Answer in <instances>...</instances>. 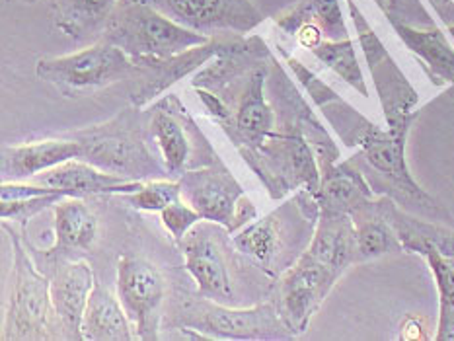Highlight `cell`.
<instances>
[{
	"label": "cell",
	"mask_w": 454,
	"mask_h": 341,
	"mask_svg": "<svg viewBox=\"0 0 454 341\" xmlns=\"http://www.w3.org/2000/svg\"><path fill=\"white\" fill-rule=\"evenodd\" d=\"M392 246L388 229L380 222H364L357 229V252L363 258H377Z\"/></svg>",
	"instance_id": "obj_27"
},
{
	"label": "cell",
	"mask_w": 454,
	"mask_h": 341,
	"mask_svg": "<svg viewBox=\"0 0 454 341\" xmlns=\"http://www.w3.org/2000/svg\"><path fill=\"white\" fill-rule=\"evenodd\" d=\"M185 258V271L197 283L200 295L211 300H229L232 285L221 244L207 227L193 229L180 242Z\"/></svg>",
	"instance_id": "obj_10"
},
{
	"label": "cell",
	"mask_w": 454,
	"mask_h": 341,
	"mask_svg": "<svg viewBox=\"0 0 454 341\" xmlns=\"http://www.w3.org/2000/svg\"><path fill=\"white\" fill-rule=\"evenodd\" d=\"M145 3H151V0H145Z\"/></svg>",
	"instance_id": "obj_32"
},
{
	"label": "cell",
	"mask_w": 454,
	"mask_h": 341,
	"mask_svg": "<svg viewBox=\"0 0 454 341\" xmlns=\"http://www.w3.org/2000/svg\"><path fill=\"white\" fill-rule=\"evenodd\" d=\"M294 35H297V42L306 49H314L316 45H320L324 42L322 27L316 22H304L297 32H294Z\"/></svg>",
	"instance_id": "obj_29"
},
{
	"label": "cell",
	"mask_w": 454,
	"mask_h": 341,
	"mask_svg": "<svg viewBox=\"0 0 454 341\" xmlns=\"http://www.w3.org/2000/svg\"><path fill=\"white\" fill-rule=\"evenodd\" d=\"M55 236L65 248L88 250L98 236V219L81 198L61 199L55 205Z\"/></svg>",
	"instance_id": "obj_20"
},
{
	"label": "cell",
	"mask_w": 454,
	"mask_h": 341,
	"mask_svg": "<svg viewBox=\"0 0 454 341\" xmlns=\"http://www.w3.org/2000/svg\"><path fill=\"white\" fill-rule=\"evenodd\" d=\"M82 146L76 139L63 141H37L20 146H4L3 149V178L4 180H29L34 175L55 168L67 160L81 159Z\"/></svg>",
	"instance_id": "obj_12"
},
{
	"label": "cell",
	"mask_w": 454,
	"mask_h": 341,
	"mask_svg": "<svg viewBox=\"0 0 454 341\" xmlns=\"http://www.w3.org/2000/svg\"><path fill=\"white\" fill-rule=\"evenodd\" d=\"M423 253L427 256L439 289L441 316L437 339H454V258L442 256L435 244L423 246Z\"/></svg>",
	"instance_id": "obj_21"
},
{
	"label": "cell",
	"mask_w": 454,
	"mask_h": 341,
	"mask_svg": "<svg viewBox=\"0 0 454 341\" xmlns=\"http://www.w3.org/2000/svg\"><path fill=\"white\" fill-rule=\"evenodd\" d=\"M117 291L139 339L160 337L166 283L151 261L123 256L117 263Z\"/></svg>",
	"instance_id": "obj_7"
},
{
	"label": "cell",
	"mask_w": 454,
	"mask_h": 341,
	"mask_svg": "<svg viewBox=\"0 0 454 341\" xmlns=\"http://www.w3.org/2000/svg\"><path fill=\"white\" fill-rule=\"evenodd\" d=\"M160 214H162V222L166 230L172 234V238L176 242H182L187 234L197 227V224L205 221L203 214L197 211L193 205H185L184 199L168 205Z\"/></svg>",
	"instance_id": "obj_26"
},
{
	"label": "cell",
	"mask_w": 454,
	"mask_h": 341,
	"mask_svg": "<svg viewBox=\"0 0 454 341\" xmlns=\"http://www.w3.org/2000/svg\"><path fill=\"white\" fill-rule=\"evenodd\" d=\"M67 195L61 191L49 193V195H39V198L32 199H22V201H10V203H0V217L3 219H16V221H27L34 217L39 211H43L49 205H57Z\"/></svg>",
	"instance_id": "obj_28"
},
{
	"label": "cell",
	"mask_w": 454,
	"mask_h": 341,
	"mask_svg": "<svg viewBox=\"0 0 454 341\" xmlns=\"http://www.w3.org/2000/svg\"><path fill=\"white\" fill-rule=\"evenodd\" d=\"M137 71V61L121 47L102 39L92 47L63 57L39 58L35 73L67 96L94 94Z\"/></svg>",
	"instance_id": "obj_3"
},
{
	"label": "cell",
	"mask_w": 454,
	"mask_h": 341,
	"mask_svg": "<svg viewBox=\"0 0 454 341\" xmlns=\"http://www.w3.org/2000/svg\"><path fill=\"white\" fill-rule=\"evenodd\" d=\"M283 244L281 211H275L262 221L252 222L234 238V246L246 256H252L268 273L281 263Z\"/></svg>",
	"instance_id": "obj_17"
},
{
	"label": "cell",
	"mask_w": 454,
	"mask_h": 341,
	"mask_svg": "<svg viewBox=\"0 0 454 341\" xmlns=\"http://www.w3.org/2000/svg\"><path fill=\"white\" fill-rule=\"evenodd\" d=\"M361 193H367L364 188H359L349 172L340 174H328L324 185H322V201L325 211L333 213H345L353 207L355 201L359 199Z\"/></svg>",
	"instance_id": "obj_24"
},
{
	"label": "cell",
	"mask_w": 454,
	"mask_h": 341,
	"mask_svg": "<svg viewBox=\"0 0 454 341\" xmlns=\"http://www.w3.org/2000/svg\"><path fill=\"white\" fill-rule=\"evenodd\" d=\"M180 326L207 334V337L231 339H281L294 336L285 324L279 306L260 305L254 308H226L201 297L184 306Z\"/></svg>",
	"instance_id": "obj_5"
},
{
	"label": "cell",
	"mask_w": 454,
	"mask_h": 341,
	"mask_svg": "<svg viewBox=\"0 0 454 341\" xmlns=\"http://www.w3.org/2000/svg\"><path fill=\"white\" fill-rule=\"evenodd\" d=\"M104 39L133 58H170L213 42L207 34L180 24L145 0L117 4Z\"/></svg>",
	"instance_id": "obj_1"
},
{
	"label": "cell",
	"mask_w": 454,
	"mask_h": 341,
	"mask_svg": "<svg viewBox=\"0 0 454 341\" xmlns=\"http://www.w3.org/2000/svg\"><path fill=\"white\" fill-rule=\"evenodd\" d=\"M182 198L184 193L180 182L166 180H153L149 183H143L141 190L123 195V199L129 203L131 207L151 213H162L168 205L180 201Z\"/></svg>",
	"instance_id": "obj_23"
},
{
	"label": "cell",
	"mask_w": 454,
	"mask_h": 341,
	"mask_svg": "<svg viewBox=\"0 0 454 341\" xmlns=\"http://www.w3.org/2000/svg\"><path fill=\"white\" fill-rule=\"evenodd\" d=\"M14 267L10 279L8 308L3 320V339H57V314L51 300V283L34 266L18 234L10 230ZM59 324V322H57Z\"/></svg>",
	"instance_id": "obj_2"
},
{
	"label": "cell",
	"mask_w": 454,
	"mask_h": 341,
	"mask_svg": "<svg viewBox=\"0 0 454 341\" xmlns=\"http://www.w3.org/2000/svg\"><path fill=\"white\" fill-rule=\"evenodd\" d=\"M120 0H53L57 27L71 37L106 29Z\"/></svg>",
	"instance_id": "obj_18"
},
{
	"label": "cell",
	"mask_w": 454,
	"mask_h": 341,
	"mask_svg": "<svg viewBox=\"0 0 454 341\" xmlns=\"http://www.w3.org/2000/svg\"><path fill=\"white\" fill-rule=\"evenodd\" d=\"M392 26L396 29L400 39L406 43L413 53L421 57L429 65V68L442 81L454 82V51L449 45L445 34L437 27L419 29L406 22L392 18Z\"/></svg>",
	"instance_id": "obj_16"
},
{
	"label": "cell",
	"mask_w": 454,
	"mask_h": 341,
	"mask_svg": "<svg viewBox=\"0 0 454 341\" xmlns=\"http://www.w3.org/2000/svg\"><path fill=\"white\" fill-rule=\"evenodd\" d=\"M302 14L309 22H316L322 32L328 34L332 39H343L345 37V24L343 14L338 0H309L302 3Z\"/></svg>",
	"instance_id": "obj_25"
},
{
	"label": "cell",
	"mask_w": 454,
	"mask_h": 341,
	"mask_svg": "<svg viewBox=\"0 0 454 341\" xmlns=\"http://www.w3.org/2000/svg\"><path fill=\"white\" fill-rule=\"evenodd\" d=\"M406 129H390V131H379L371 125L367 133L361 136L359 144L363 146L364 159L372 166L374 170L388 175L392 182L402 185L403 190H408L411 195H423L416 182L411 180L406 166V156H403V149H406ZM426 198V195H423Z\"/></svg>",
	"instance_id": "obj_14"
},
{
	"label": "cell",
	"mask_w": 454,
	"mask_h": 341,
	"mask_svg": "<svg viewBox=\"0 0 454 341\" xmlns=\"http://www.w3.org/2000/svg\"><path fill=\"white\" fill-rule=\"evenodd\" d=\"M340 275L341 273L316 260L309 252L294 263L283 279L279 306L285 324L293 334H302Z\"/></svg>",
	"instance_id": "obj_8"
},
{
	"label": "cell",
	"mask_w": 454,
	"mask_h": 341,
	"mask_svg": "<svg viewBox=\"0 0 454 341\" xmlns=\"http://www.w3.org/2000/svg\"><path fill=\"white\" fill-rule=\"evenodd\" d=\"M265 81H268V73L263 68H255L248 78L242 102L234 117V133L250 149H258L263 143H268V139H278V135L273 133V107L263 92Z\"/></svg>",
	"instance_id": "obj_13"
},
{
	"label": "cell",
	"mask_w": 454,
	"mask_h": 341,
	"mask_svg": "<svg viewBox=\"0 0 454 341\" xmlns=\"http://www.w3.org/2000/svg\"><path fill=\"white\" fill-rule=\"evenodd\" d=\"M94 285V273L86 261L67 263L59 269L51 283V300L63 337L84 339L82 322Z\"/></svg>",
	"instance_id": "obj_11"
},
{
	"label": "cell",
	"mask_w": 454,
	"mask_h": 341,
	"mask_svg": "<svg viewBox=\"0 0 454 341\" xmlns=\"http://www.w3.org/2000/svg\"><path fill=\"white\" fill-rule=\"evenodd\" d=\"M74 139L82 146L81 160L90 162L106 172L131 180L162 175L164 172L153 160L141 131L135 129L131 115L127 113L110 123L98 125L94 129L76 133Z\"/></svg>",
	"instance_id": "obj_4"
},
{
	"label": "cell",
	"mask_w": 454,
	"mask_h": 341,
	"mask_svg": "<svg viewBox=\"0 0 454 341\" xmlns=\"http://www.w3.org/2000/svg\"><path fill=\"white\" fill-rule=\"evenodd\" d=\"M180 185L184 198L205 221L219 222L229 232L255 219L254 205L244 195L240 183L216 159L209 168L184 172Z\"/></svg>",
	"instance_id": "obj_6"
},
{
	"label": "cell",
	"mask_w": 454,
	"mask_h": 341,
	"mask_svg": "<svg viewBox=\"0 0 454 341\" xmlns=\"http://www.w3.org/2000/svg\"><path fill=\"white\" fill-rule=\"evenodd\" d=\"M374 3H377L382 10H384V12H387V6H388V3H390V0H374Z\"/></svg>",
	"instance_id": "obj_30"
},
{
	"label": "cell",
	"mask_w": 454,
	"mask_h": 341,
	"mask_svg": "<svg viewBox=\"0 0 454 341\" xmlns=\"http://www.w3.org/2000/svg\"><path fill=\"white\" fill-rule=\"evenodd\" d=\"M153 139L162 154L164 170L168 174L182 175L192 156V139L187 135V127L182 123L170 107L158 110L153 115Z\"/></svg>",
	"instance_id": "obj_19"
},
{
	"label": "cell",
	"mask_w": 454,
	"mask_h": 341,
	"mask_svg": "<svg viewBox=\"0 0 454 341\" xmlns=\"http://www.w3.org/2000/svg\"><path fill=\"white\" fill-rule=\"evenodd\" d=\"M310 51L325 66H330L335 74H340L345 82L351 84L355 90H359L364 97L369 96L351 39H324L320 45H316Z\"/></svg>",
	"instance_id": "obj_22"
},
{
	"label": "cell",
	"mask_w": 454,
	"mask_h": 341,
	"mask_svg": "<svg viewBox=\"0 0 454 341\" xmlns=\"http://www.w3.org/2000/svg\"><path fill=\"white\" fill-rule=\"evenodd\" d=\"M82 336L90 341H129L137 337L121 300L98 281L84 312Z\"/></svg>",
	"instance_id": "obj_15"
},
{
	"label": "cell",
	"mask_w": 454,
	"mask_h": 341,
	"mask_svg": "<svg viewBox=\"0 0 454 341\" xmlns=\"http://www.w3.org/2000/svg\"><path fill=\"white\" fill-rule=\"evenodd\" d=\"M34 183L65 193L67 198H88V195H125L143 188V180L123 178L81 159L67 160L55 168L34 175Z\"/></svg>",
	"instance_id": "obj_9"
},
{
	"label": "cell",
	"mask_w": 454,
	"mask_h": 341,
	"mask_svg": "<svg viewBox=\"0 0 454 341\" xmlns=\"http://www.w3.org/2000/svg\"><path fill=\"white\" fill-rule=\"evenodd\" d=\"M449 34H450V35H452V39H454V24H450V26H449Z\"/></svg>",
	"instance_id": "obj_31"
}]
</instances>
